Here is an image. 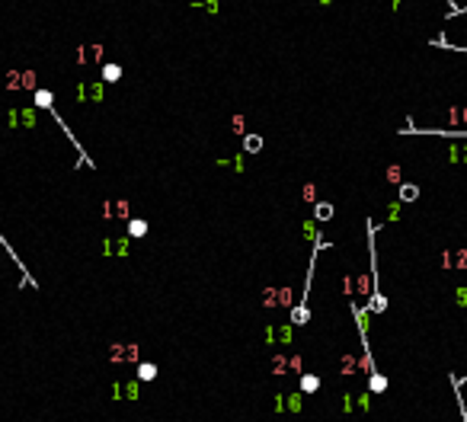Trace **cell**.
Masks as SVG:
<instances>
[{
    "label": "cell",
    "instance_id": "obj_1",
    "mask_svg": "<svg viewBox=\"0 0 467 422\" xmlns=\"http://www.w3.org/2000/svg\"><path fill=\"white\" fill-rule=\"evenodd\" d=\"M243 151L247 154H259L262 151V138L259 134H247V138H243Z\"/></svg>",
    "mask_w": 467,
    "mask_h": 422
},
{
    "label": "cell",
    "instance_id": "obj_2",
    "mask_svg": "<svg viewBox=\"0 0 467 422\" xmlns=\"http://www.w3.org/2000/svg\"><path fill=\"white\" fill-rule=\"evenodd\" d=\"M451 384H455V397H458V406H461V422H467V406H464V397H461V378L451 374Z\"/></svg>",
    "mask_w": 467,
    "mask_h": 422
},
{
    "label": "cell",
    "instance_id": "obj_3",
    "mask_svg": "<svg viewBox=\"0 0 467 422\" xmlns=\"http://www.w3.org/2000/svg\"><path fill=\"white\" fill-rule=\"evenodd\" d=\"M317 387H320V378H317V374H304L301 378V390L304 393H314Z\"/></svg>",
    "mask_w": 467,
    "mask_h": 422
},
{
    "label": "cell",
    "instance_id": "obj_4",
    "mask_svg": "<svg viewBox=\"0 0 467 422\" xmlns=\"http://www.w3.org/2000/svg\"><path fill=\"white\" fill-rule=\"evenodd\" d=\"M128 234H131V237H144L147 234V221H141V217L128 221Z\"/></svg>",
    "mask_w": 467,
    "mask_h": 422
},
{
    "label": "cell",
    "instance_id": "obj_5",
    "mask_svg": "<svg viewBox=\"0 0 467 422\" xmlns=\"http://www.w3.org/2000/svg\"><path fill=\"white\" fill-rule=\"evenodd\" d=\"M314 217L317 221H330V217H333V205H330V202H320V205L314 208Z\"/></svg>",
    "mask_w": 467,
    "mask_h": 422
},
{
    "label": "cell",
    "instance_id": "obj_6",
    "mask_svg": "<svg viewBox=\"0 0 467 422\" xmlns=\"http://www.w3.org/2000/svg\"><path fill=\"white\" fill-rule=\"evenodd\" d=\"M119 77H122V67H119V64H106V67H103V80H109V84H116Z\"/></svg>",
    "mask_w": 467,
    "mask_h": 422
},
{
    "label": "cell",
    "instance_id": "obj_7",
    "mask_svg": "<svg viewBox=\"0 0 467 422\" xmlns=\"http://www.w3.org/2000/svg\"><path fill=\"white\" fill-rule=\"evenodd\" d=\"M368 387H371L375 393H384V390H387V380H384L381 374H371V378H368Z\"/></svg>",
    "mask_w": 467,
    "mask_h": 422
},
{
    "label": "cell",
    "instance_id": "obj_8",
    "mask_svg": "<svg viewBox=\"0 0 467 422\" xmlns=\"http://www.w3.org/2000/svg\"><path fill=\"white\" fill-rule=\"evenodd\" d=\"M154 374H157V365H151V362H144V365H141V368H138V380H151V378H154Z\"/></svg>",
    "mask_w": 467,
    "mask_h": 422
},
{
    "label": "cell",
    "instance_id": "obj_9",
    "mask_svg": "<svg viewBox=\"0 0 467 422\" xmlns=\"http://www.w3.org/2000/svg\"><path fill=\"white\" fill-rule=\"evenodd\" d=\"M400 199L403 202H416L419 199V189L416 186H400Z\"/></svg>",
    "mask_w": 467,
    "mask_h": 422
},
{
    "label": "cell",
    "instance_id": "obj_10",
    "mask_svg": "<svg viewBox=\"0 0 467 422\" xmlns=\"http://www.w3.org/2000/svg\"><path fill=\"white\" fill-rule=\"evenodd\" d=\"M36 106L51 109V93H48V90H39V93H36Z\"/></svg>",
    "mask_w": 467,
    "mask_h": 422
}]
</instances>
